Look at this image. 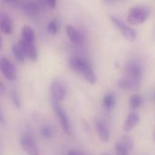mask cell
Listing matches in <instances>:
<instances>
[{
    "instance_id": "cell-20",
    "label": "cell",
    "mask_w": 155,
    "mask_h": 155,
    "mask_svg": "<svg viewBox=\"0 0 155 155\" xmlns=\"http://www.w3.org/2000/svg\"><path fill=\"white\" fill-rule=\"evenodd\" d=\"M142 103H143V99L140 95L138 94L132 95L129 99V107L133 110L137 109L141 106Z\"/></svg>"
},
{
    "instance_id": "cell-25",
    "label": "cell",
    "mask_w": 155,
    "mask_h": 155,
    "mask_svg": "<svg viewBox=\"0 0 155 155\" xmlns=\"http://www.w3.org/2000/svg\"><path fill=\"white\" fill-rule=\"evenodd\" d=\"M45 5H46L47 7L53 8V9H54V8L55 7L56 1H54V0H47V1H45Z\"/></svg>"
},
{
    "instance_id": "cell-14",
    "label": "cell",
    "mask_w": 155,
    "mask_h": 155,
    "mask_svg": "<svg viewBox=\"0 0 155 155\" xmlns=\"http://www.w3.org/2000/svg\"><path fill=\"white\" fill-rule=\"evenodd\" d=\"M0 28L1 31L5 35H10L13 30V21L6 15H1L0 18Z\"/></svg>"
},
{
    "instance_id": "cell-27",
    "label": "cell",
    "mask_w": 155,
    "mask_h": 155,
    "mask_svg": "<svg viewBox=\"0 0 155 155\" xmlns=\"http://www.w3.org/2000/svg\"><path fill=\"white\" fill-rule=\"evenodd\" d=\"M4 91H5V86H4V84L1 83V84H0V93L3 94H4Z\"/></svg>"
},
{
    "instance_id": "cell-28",
    "label": "cell",
    "mask_w": 155,
    "mask_h": 155,
    "mask_svg": "<svg viewBox=\"0 0 155 155\" xmlns=\"http://www.w3.org/2000/svg\"><path fill=\"white\" fill-rule=\"evenodd\" d=\"M102 155H109V154H106V153H103Z\"/></svg>"
},
{
    "instance_id": "cell-9",
    "label": "cell",
    "mask_w": 155,
    "mask_h": 155,
    "mask_svg": "<svg viewBox=\"0 0 155 155\" xmlns=\"http://www.w3.org/2000/svg\"><path fill=\"white\" fill-rule=\"evenodd\" d=\"M52 102L59 103L65 96V90L63 84L59 81H54L51 85Z\"/></svg>"
},
{
    "instance_id": "cell-22",
    "label": "cell",
    "mask_w": 155,
    "mask_h": 155,
    "mask_svg": "<svg viewBox=\"0 0 155 155\" xmlns=\"http://www.w3.org/2000/svg\"><path fill=\"white\" fill-rule=\"evenodd\" d=\"M47 29H48V32L52 35H55L57 32H58V29H59V25H58V22L56 19H52L49 23H48V25H47Z\"/></svg>"
},
{
    "instance_id": "cell-3",
    "label": "cell",
    "mask_w": 155,
    "mask_h": 155,
    "mask_svg": "<svg viewBox=\"0 0 155 155\" xmlns=\"http://www.w3.org/2000/svg\"><path fill=\"white\" fill-rule=\"evenodd\" d=\"M110 18L114 23V25L119 29V31L122 33V35L126 40H128L129 42H134L136 40L137 34L133 27H131L129 25H127L125 22H124L122 19H120L115 15H111Z\"/></svg>"
},
{
    "instance_id": "cell-16",
    "label": "cell",
    "mask_w": 155,
    "mask_h": 155,
    "mask_svg": "<svg viewBox=\"0 0 155 155\" xmlns=\"http://www.w3.org/2000/svg\"><path fill=\"white\" fill-rule=\"evenodd\" d=\"M66 33H67V35L72 43L77 44L81 41V35L74 26H73L71 25H66Z\"/></svg>"
},
{
    "instance_id": "cell-18",
    "label": "cell",
    "mask_w": 155,
    "mask_h": 155,
    "mask_svg": "<svg viewBox=\"0 0 155 155\" xmlns=\"http://www.w3.org/2000/svg\"><path fill=\"white\" fill-rule=\"evenodd\" d=\"M12 51H13V54L16 58V60H18L19 62H24L25 60L26 56H25L22 47L19 45V44L13 45H12Z\"/></svg>"
},
{
    "instance_id": "cell-5",
    "label": "cell",
    "mask_w": 155,
    "mask_h": 155,
    "mask_svg": "<svg viewBox=\"0 0 155 155\" xmlns=\"http://www.w3.org/2000/svg\"><path fill=\"white\" fill-rule=\"evenodd\" d=\"M9 3L17 5L28 15H35L43 8L40 1H13Z\"/></svg>"
},
{
    "instance_id": "cell-11",
    "label": "cell",
    "mask_w": 155,
    "mask_h": 155,
    "mask_svg": "<svg viewBox=\"0 0 155 155\" xmlns=\"http://www.w3.org/2000/svg\"><path fill=\"white\" fill-rule=\"evenodd\" d=\"M141 84V81L133 79L126 75H124L122 78L119 79L117 85L120 89L123 90H134L137 89Z\"/></svg>"
},
{
    "instance_id": "cell-6",
    "label": "cell",
    "mask_w": 155,
    "mask_h": 155,
    "mask_svg": "<svg viewBox=\"0 0 155 155\" xmlns=\"http://www.w3.org/2000/svg\"><path fill=\"white\" fill-rule=\"evenodd\" d=\"M0 70L6 80L15 81L16 79L17 73L15 66L9 59L5 56H2L0 59Z\"/></svg>"
},
{
    "instance_id": "cell-7",
    "label": "cell",
    "mask_w": 155,
    "mask_h": 155,
    "mask_svg": "<svg viewBox=\"0 0 155 155\" xmlns=\"http://www.w3.org/2000/svg\"><path fill=\"white\" fill-rule=\"evenodd\" d=\"M52 105H53V108H54V111L56 116L58 117V119L60 121V124H61V126H62L64 132L66 134H71V125H70V122H69L66 113L60 106L59 103L52 102Z\"/></svg>"
},
{
    "instance_id": "cell-23",
    "label": "cell",
    "mask_w": 155,
    "mask_h": 155,
    "mask_svg": "<svg viewBox=\"0 0 155 155\" xmlns=\"http://www.w3.org/2000/svg\"><path fill=\"white\" fill-rule=\"evenodd\" d=\"M115 152L117 155H129V151L124 146L122 145L119 142H117L115 143Z\"/></svg>"
},
{
    "instance_id": "cell-1",
    "label": "cell",
    "mask_w": 155,
    "mask_h": 155,
    "mask_svg": "<svg viewBox=\"0 0 155 155\" xmlns=\"http://www.w3.org/2000/svg\"><path fill=\"white\" fill-rule=\"evenodd\" d=\"M69 65L74 71L81 74L89 84H96V80H97L96 75L94 70L92 69V67L90 66V64L84 58L77 57V56L72 57L69 60Z\"/></svg>"
},
{
    "instance_id": "cell-4",
    "label": "cell",
    "mask_w": 155,
    "mask_h": 155,
    "mask_svg": "<svg viewBox=\"0 0 155 155\" xmlns=\"http://www.w3.org/2000/svg\"><path fill=\"white\" fill-rule=\"evenodd\" d=\"M143 68L137 60H130L124 66V75L133 79L142 81Z\"/></svg>"
},
{
    "instance_id": "cell-21",
    "label": "cell",
    "mask_w": 155,
    "mask_h": 155,
    "mask_svg": "<svg viewBox=\"0 0 155 155\" xmlns=\"http://www.w3.org/2000/svg\"><path fill=\"white\" fill-rule=\"evenodd\" d=\"M10 97H11V100H12L14 105L17 109H20L21 108V99H20L19 94L15 90H11V92H10Z\"/></svg>"
},
{
    "instance_id": "cell-10",
    "label": "cell",
    "mask_w": 155,
    "mask_h": 155,
    "mask_svg": "<svg viewBox=\"0 0 155 155\" xmlns=\"http://www.w3.org/2000/svg\"><path fill=\"white\" fill-rule=\"evenodd\" d=\"M19 45L22 47L25 56L31 60V61H35L37 59V50H36V47L34 43H29V42H25L24 40H19L18 42Z\"/></svg>"
},
{
    "instance_id": "cell-19",
    "label": "cell",
    "mask_w": 155,
    "mask_h": 155,
    "mask_svg": "<svg viewBox=\"0 0 155 155\" xmlns=\"http://www.w3.org/2000/svg\"><path fill=\"white\" fill-rule=\"evenodd\" d=\"M119 143L122 145H124L129 152H132L134 150V140L132 139L131 136H129V135H123L121 137V139L119 140Z\"/></svg>"
},
{
    "instance_id": "cell-2",
    "label": "cell",
    "mask_w": 155,
    "mask_h": 155,
    "mask_svg": "<svg viewBox=\"0 0 155 155\" xmlns=\"http://www.w3.org/2000/svg\"><path fill=\"white\" fill-rule=\"evenodd\" d=\"M150 15V10L144 5L133 6L128 11L127 20L132 25H140L145 22Z\"/></svg>"
},
{
    "instance_id": "cell-15",
    "label": "cell",
    "mask_w": 155,
    "mask_h": 155,
    "mask_svg": "<svg viewBox=\"0 0 155 155\" xmlns=\"http://www.w3.org/2000/svg\"><path fill=\"white\" fill-rule=\"evenodd\" d=\"M21 35H22V40L29 43H35V34L31 26L24 25L21 30Z\"/></svg>"
},
{
    "instance_id": "cell-13",
    "label": "cell",
    "mask_w": 155,
    "mask_h": 155,
    "mask_svg": "<svg viewBox=\"0 0 155 155\" xmlns=\"http://www.w3.org/2000/svg\"><path fill=\"white\" fill-rule=\"evenodd\" d=\"M96 131L97 134L99 136V139L104 142L107 143L110 140V132L106 124L103 121H97L96 122Z\"/></svg>"
},
{
    "instance_id": "cell-24",
    "label": "cell",
    "mask_w": 155,
    "mask_h": 155,
    "mask_svg": "<svg viewBox=\"0 0 155 155\" xmlns=\"http://www.w3.org/2000/svg\"><path fill=\"white\" fill-rule=\"evenodd\" d=\"M41 134L45 139H50L53 135V131L49 126H43L41 128Z\"/></svg>"
},
{
    "instance_id": "cell-26",
    "label": "cell",
    "mask_w": 155,
    "mask_h": 155,
    "mask_svg": "<svg viewBox=\"0 0 155 155\" xmlns=\"http://www.w3.org/2000/svg\"><path fill=\"white\" fill-rule=\"evenodd\" d=\"M67 155H83V154H81L80 153H78V152H76V151L71 150V151H69V152H68Z\"/></svg>"
},
{
    "instance_id": "cell-8",
    "label": "cell",
    "mask_w": 155,
    "mask_h": 155,
    "mask_svg": "<svg viewBox=\"0 0 155 155\" xmlns=\"http://www.w3.org/2000/svg\"><path fill=\"white\" fill-rule=\"evenodd\" d=\"M20 145L28 155H39L38 148L30 135L23 134L20 138Z\"/></svg>"
},
{
    "instance_id": "cell-17",
    "label": "cell",
    "mask_w": 155,
    "mask_h": 155,
    "mask_svg": "<svg viewBox=\"0 0 155 155\" xmlns=\"http://www.w3.org/2000/svg\"><path fill=\"white\" fill-rule=\"evenodd\" d=\"M115 103H116V99H115V95L114 93L107 94L103 99V106L106 110H112L114 107Z\"/></svg>"
},
{
    "instance_id": "cell-29",
    "label": "cell",
    "mask_w": 155,
    "mask_h": 155,
    "mask_svg": "<svg viewBox=\"0 0 155 155\" xmlns=\"http://www.w3.org/2000/svg\"><path fill=\"white\" fill-rule=\"evenodd\" d=\"M154 140H155V134H154Z\"/></svg>"
},
{
    "instance_id": "cell-12",
    "label": "cell",
    "mask_w": 155,
    "mask_h": 155,
    "mask_svg": "<svg viewBox=\"0 0 155 155\" xmlns=\"http://www.w3.org/2000/svg\"><path fill=\"white\" fill-rule=\"evenodd\" d=\"M140 121V116L139 114L136 113V112H131L129 113L126 120H125V123H124V129L126 133H129L131 132L139 123Z\"/></svg>"
}]
</instances>
